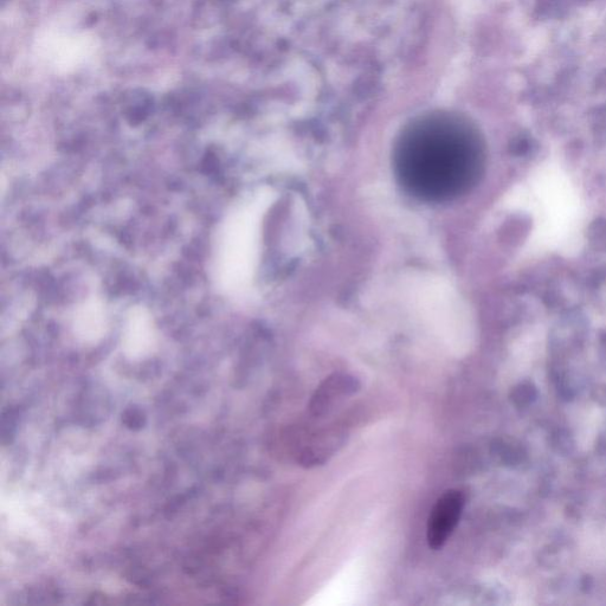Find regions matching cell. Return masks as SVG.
<instances>
[{"mask_svg": "<svg viewBox=\"0 0 606 606\" xmlns=\"http://www.w3.org/2000/svg\"><path fill=\"white\" fill-rule=\"evenodd\" d=\"M34 49L38 61L51 73L67 75L92 60L99 40L92 32L51 29L37 38Z\"/></svg>", "mask_w": 606, "mask_h": 606, "instance_id": "6da1fadb", "label": "cell"}, {"mask_svg": "<svg viewBox=\"0 0 606 606\" xmlns=\"http://www.w3.org/2000/svg\"><path fill=\"white\" fill-rule=\"evenodd\" d=\"M359 388V384L353 379L347 377H334L326 380L315 392L311 403V410L314 415L322 416L328 414L343 402L348 396L353 395Z\"/></svg>", "mask_w": 606, "mask_h": 606, "instance_id": "3957f363", "label": "cell"}, {"mask_svg": "<svg viewBox=\"0 0 606 606\" xmlns=\"http://www.w3.org/2000/svg\"><path fill=\"white\" fill-rule=\"evenodd\" d=\"M466 506V496L450 489L436 501L428 519L427 539L430 549L441 550L454 533Z\"/></svg>", "mask_w": 606, "mask_h": 606, "instance_id": "7a4b0ae2", "label": "cell"}]
</instances>
